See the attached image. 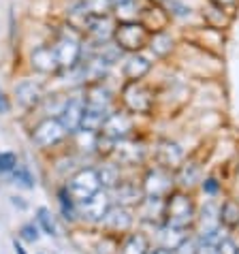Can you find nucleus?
Returning a JSON list of instances; mask_svg holds the SVG:
<instances>
[{
    "label": "nucleus",
    "mask_w": 239,
    "mask_h": 254,
    "mask_svg": "<svg viewBox=\"0 0 239 254\" xmlns=\"http://www.w3.org/2000/svg\"><path fill=\"white\" fill-rule=\"evenodd\" d=\"M150 30L141 19H124V22L116 24L114 32V43L126 54H139L141 49L147 47L150 43Z\"/></svg>",
    "instance_id": "1"
},
{
    "label": "nucleus",
    "mask_w": 239,
    "mask_h": 254,
    "mask_svg": "<svg viewBox=\"0 0 239 254\" xmlns=\"http://www.w3.org/2000/svg\"><path fill=\"white\" fill-rule=\"evenodd\" d=\"M54 49L56 56H58L60 68H68L73 70L79 62L83 60V39L79 37V32L73 30V28H64L54 41Z\"/></svg>",
    "instance_id": "2"
},
{
    "label": "nucleus",
    "mask_w": 239,
    "mask_h": 254,
    "mask_svg": "<svg viewBox=\"0 0 239 254\" xmlns=\"http://www.w3.org/2000/svg\"><path fill=\"white\" fill-rule=\"evenodd\" d=\"M101 190V178H98V171L96 169H83L75 175L68 184L66 192L73 201L81 203V201H88L92 194H96Z\"/></svg>",
    "instance_id": "3"
},
{
    "label": "nucleus",
    "mask_w": 239,
    "mask_h": 254,
    "mask_svg": "<svg viewBox=\"0 0 239 254\" xmlns=\"http://www.w3.org/2000/svg\"><path fill=\"white\" fill-rule=\"evenodd\" d=\"M194 218V207H192V201L184 194H175L167 205V222L169 227H175V229H186L188 224L192 222Z\"/></svg>",
    "instance_id": "4"
},
{
    "label": "nucleus",
    "mask_w": 239,
    "mask_h": 254,
    "mask_svg": "<svg viewBox=\"0 0 239 254\" xmlns=\"http://www.w3.org/2000/svg\"><path fill=\"white\" fill-rule=\"evenodd\" d=\"M124 105L132 114H147L152 109V92L141 81H128L122 90Z\"/></svg>",
    "instance_id": "5"
},
{
    "label": "nucleus",
    "mask_w": 239,
    "mask_h": 254,
    "mask_svg": "<svg viewBox=\"0 0 239 254\" xmlns=\"http://www.w3.org/2000/svg\"><path fill=\"white\" fill-rule=\"evenodd\" d=\"M30 66L41 75H56L60 68L58 56H56L54 45H39L32 49L30 54Z\"/></svg>",
    "instance_id": "6"
},
{
    "label": "nucleus",
    "mask_w": 239,
    "mask_h": 254,
    "mask_svg": "<svg viewBox=\"0 0 239 254\" xmlns=\"http://www.w3.org/2000/svg\"><path fill=\"white\" fill-rule=\"evenodd\" d=\"M64 135H66V130H64V126H62L60 120L58 118H47L32 130V141L41 147H49V145L58 143Z\"/></svg>",
    "instance_id": "7"
},
{
    "label": "nucleus",
    "mask_w": 239,
    "mask_h": 254,
    "mask_svg": "<svg viewBox=\"0 0 239 254\" xmlns=\"http://www.w3.org/2000/svg\"><path fill=\"white\" fill-rule=\"evenodd\" d=\"M83 107H86V103H83V98H66L64 107H62L58 120L62 122L66 132H77L81 130V120H83Z\"/></svg>",
    "instance_id": "8"
},
{
    "label": "nucleus",
    "mask_w": 239,
    "mask_h": 254,
    "mask_svg": "<svg viewBox=\"0 0 239 254\" xmlns=\"http://www.w3.org/2000/svg\"><path fill=\"white\" fill-rule=\"evenodd\" d=\"M15 96L22 107H37V105L45 98V88L43 83L37 79H24L15 86Z\"/></svg>",
    "instance_id": "9"
},
{
    "label": "nucleus",
    "mask_w": 239,
    "mask_h": 254,
    "mask_svg": "<svg viewBox=\"0 0 239 254\" xmlns=\"http://www.w3.org/2000/svg\"><path fill=\"white\" fill-rule=\"evenodd\" d=\"M171 186H173L171 175L163 171V169H156V171L147 173V178H145V194L154 196V199L165 196L169 190H171Z\"/></svg>",
    "instance_id": "10"
},
{
    "label": "nucleus",
    "mask_w": 239,
    "mask_h": 254,
    "mask_svg": "<svg viewBox=\"0 0 239 254\" xmlns=\"http://www.w3.org/2000/svg\"><path fill=\"white\" fill-rule=\"evenodd\" d=\"M132 128V120L128 114H109L103 122V135L109 139H122Z\"/></svg>",
    "instance_id": "11"
},
{
    "label": "nucleus",
    "mask_w": 239,
    "mask_h": 254,
    "mask_svg": "<svg viewBox=\"0 0 239 254\" xmlns=\"http://www.w3.org/2000/svg\"><path fill=\"white\" fill-rule=\"evenodd\" d=\"M150 70H152L150 58H145V56H141V52H139V54H130V58L124 62L122 73L128 81H139V79H143Z\"/></svg>",
    "instance_id": "12"
},
{
    "label": "nucleus",
    "mask_w": 239,
    "mask_h": 254,
    "mask_svg": "<svg viewBox=\"0 0 239 254\" xmlns=\"http://www.w3.org/2000/svg\"><path fill=\"white\" fill-rule=\"evenodd\" d=\"M83 103H86L88 109L101 111V114H109L111 92L107 88H103V83H94V86L88 90V94L83 96Z\"/></svg>",
    "instance_id": "13"
},
{
    "label": "nucleus",
    "mask_w": 239,
    "mask_h": 254,
    "mask_svg": "<svg viewBox=\"0 0 239 254\" xmlns=\"http://www.w3.org/2000/svg\"><path fill=\"white\" fill-rule=\"evenodd\" d=\"M79 209L90 218V220H101V218H105L109 211V196L98 190V192L90 196L88 201L79 203Z\"/></svg>",
    "instance_id": "14"
},
{
    "label": "nucleus",
    "mask_w": 239,
    "mask_h": 254,
    "mask_svg": "<svg viewBox=\"0 0 239 254\" xmlns=\"http://www.w3.org/2000/svg\"><path fill=\"white\" fill-rule=\"evenodd\" d=\"M147 47L154 52V56H158V58H165V56H169V54L173 52V37L167 30L152 32Z\"/></svg>",
    "instance_id": "15"
},
{
    "label": "nucleus",
    "mask_w": 239,
    "mask_h": 254,
    "mask_svg": "<svg viewBox=\"0 0 239 254\" xmlns=\"http://www.w3.org/2000/svg\"><path fill=\"white\" fill-rule=\"evenodd\" d=\"M105 224H107L109 229H114V231H126L132 224V218L124 207H118V209H109L107 211V216H105Z\"/></svg>",
    "instance_id": "16"
},
{
    "label": "nucleus",
    "mask_w": 239,
    "mask_h": 254,
    "mask_svg": "<svg viewBox=\"0 0 239 254\" xmlns=\"http://www.w3.org/2000/svg\"><path fill=\"white\" fill-rule=\"evenodd\" d=\"M118 158L120 162H126V165H135L143 158V147L137 143H122L118 145Z\"/></svg>",
    "instance_id": "17"
},
{
    "label": "nucleus",
    "mask_w": 239,
    "mask_h": 254,
    "mask_svg": "<svg viewBox=\"0 0 239 254\" xmlns=\"http://www.w3.org/2000/svg\"><path fill=\"white\" fill-rule=\"evenodd\" d=\"M181 160V150L175 143H163L160 147V162L165 167H175Z\"/></svg>",
    "instance_id": "18"
},
{
    "label": "nucleus",
    "mask_w": 239,
    "mask_h": 254,
    "mask_svg": "<svg viewBox=\"0 0 239 254\" xmlns=\"http://www.w3.org/2000/svg\"><path fill=\"white\" fill-rule=\"evenodd\" d=\"M147 239L143 235H130L122 246V254H147Z\"/></svg>",
    "instance_id": "19"
},
{
    "label": "nucleus",
    "mask_w": 239,
    "mask_h": 254,
    "mask_svg": "<svg viewBox=\"0 0 239 254\" xmlns=\"http://www.w3.org/2000/svg\"><path fill=\"white\" fill-rule=\"evenodd\" d=\"M220 222L227 227H235L239 224V203L235 201H227L220 209Z\"/></svg>",
    "instance_id": "20"
},
{
    "label": "nucleus",
    "mask_w": 239,
    "mask_h": 254,
    "mask_svg": "<svg viewBox=\"0 0 239 254\" xmlns=\"http://www.w3.org/2000/svg\"><path fill=\"white\" fill-rule=\"evenodd\" d=\"M90 11V15H109L114 13V2L111 0H83Z\"/></svg>",
    "instance_id": "21"
},
{
    "label": "nucleus",
    "mask_w": 239,
    "mask_h": 254,
    "mask_svg": "<svg viewBox=\"0 0 239 254\" xmlns=\"http://www.w3.org/2000/svg\"><path fill=\"white\" fill-rule=\"evenodd\" d=\"M39 222H41V227H43V231L47 233V235H60V227L56 224L54 216L49 214L45 207L39 209Z\"/></svg>",
    "instance_id": "22"
},
{
    "label": "nucleus",
    "mask_w": 239,
    "mask_h": 254,
    "mask_svg": "<svg viewBox=\"0 0 239 254\" xmlns=\"http://www.w3.org/2000/svg\"><path fill=\"white\" fill-rule=\"evenodd\" d=\"M98 178H101V184L114 186L116 182H118V167L116 165H107L103 171H98Z\"/></svg>",
    "instance_id": "23"
},
{
    "label": "nucleus",
    "mask_w": 239,
    "mask_h": 254,
    "mask_svg": "<svg viewBox=\"0 0 239 254\" xmlns=\"http://www.w3.org/2000/svg\"><path fill=\"white\" fill-rule=\"evenodd\" d=\"M196 178H199V169H196V165H186L179 173V182L184 186H192L196 182Z\"/></svg>",
    "instance_id": "24"
},
{
    "label": "nucleus",
    "mask_w": 239,
    "mask_h": 254,
    "mask_svg": "<svg viewBox=\"0 0 239 254\" xmlns=\"http://www.w3.org/2000/svg\"><path fill=\"white\" fill-rule=\"evenodd\" d=\"M15 182H19V184L26 186V188H34V180H32V175H30V171H28L26 167H17L15 169Z\"/></svg>",
    "instance_id": "25"
},
{
    "label": "nucleus",
    "mask_w": 239,
    "mask_h": 254,
    "mask_svg": "<svg viewBox=\"0 0 239 254\" xmlns=\"http://www.w3.org/2000/svg\"><path fill=\"white\" fill-rule=\"evenodd\" d=\"M15 167H17L15 154H11V152L0 154V171H11V169H15Z\"/></svg>",
    "instance_id": "26"
},
{
    "label": "nucleus",
    "mask_w": 239,
    "mask_h": 254,
    "mask_svg": "<svg viewBox=\"0 0 239 254\" xmlns=\"http://www.w3.org/2000/svg\"><path fill=\"white\" fill-rule=\"evenodd\" d=\"M22 237L26 239V242H37L39 239V231L34 224H26V227L22 229Z\"/></svg>",
    "instance_id": "27"
},
{
    "label": "nucleus",
    "mask_w": 239,
    "mask_h": 254,
    "mask_svg": "<svg viewBox=\"0 0 239 254\" xmlns=\"http://www.w3.org/2000/svg\"><path fill=\"white\" fill-rule=\"evenodd\" d=\"M199 252V244L196 242H184L178 248V254H196Z\"/></svg>",
    "instance_id": "28"
},
{
    "label": "nucleus",
    "mask_w": 239,
    "mask_h": 254,
    "mask_svg": "<svg viewBox=\"0 0 239 254\" xmlns=\"http://www.w3.org/2000/svg\"><path fill=\"white\" fill-rule=\"evenodd\" d=\"M212 6H216V9H222V11H227V9H233V6L237 4V0H207Z\"/></svg>",
    "instance_id": "29"
},
{
    "label": "nucleus",
    "mask_w": 239,
    "mask_h": 254,
    "mask_svg": "<svg viewBox=\"0 0 239 254\" xmlns=\"http://www.w3.org/2000/svg\"><path fill=\"white\" fill-rule=\"evenodd\" d=\"M9 111H11V101H9V96L4 94V90L0 88V116L9 114Z\"/></svg>",
    "instance_id": "30"
},
{
    "label": "nucleus",
    "mask_w": 239,
    "mask_h": 254,
    "mask_svg": "<svg viewBox=\"0 0 239 254\" xmlns=\"http://www.w3.org/2000/svg\"><path fill=\"white\" fill-rule=\"evenodd\" d=\"M218 252L220 254H235L237 248H235V244L231 242V239H222L220 242V248H218Z\"/></svg>",
    "instance_id": "31"
},
{
    "label": "nucleus",
    "mask_w": 239,
    "mask_h": 254,
    "mask_svg": "<svg viewBox=\"0 0 239 254\" xmlns=\"http://www.w3.org/2000/svg\"><path fill=\"white\" fill-rule=\"evenodd\" d=\"M203 190H205L207 194H218V190H220V186H218V182L214 178H209L203 182Z\"/></svg>",
    "instance_id": "32"
},
{
    "label": "nucleus",
    "mask_w": 239,
    "mask_h": 254,
    "mask_svg": "<svg viewBox=\"0 0 239 254\" xmlns=\"http://www.w3.org/2000/svg\"><path fill=\"white\" fill-rule=\"evenodd\" d=\"M196 254H220V252H218V248H214V244H203L199 246V252Z\"/></svg>",
    "instance_id": "33"
},
{
    "label": "nucleus",
    "mask_w": 239,
    "mask_h": 254,
    "mask_svg": "<svg viewBox=\"0 0 239 254\" xmlns=\"http://www.w3.org/2000/svg\"><path fill=\"white\" fill-rule=\"evenodd\" d=\"M147 254H171L167 248H158V250H152V252H147Z\"/></svg>",
    "instance_id": "34"
},
{
    "label": "nucleus",
    "mask_w": 239,
    "mask_h": 254,
    "mask_svg": "<svg viewBox=\"0 0 239 254\" xmlns=\"http://www.w3.org/2000/svg\"><path fill=\"white\" fill-rule=\"evenodd\" d=\"M13 203H15V205H19L22 209L26 207V203H24V201H19V196H13Z\"/></svg>",
    "instance_id": "35"
},
{
    "label": "nucleus",
    "mask_w": 239,
    "mask_h": 254,
    "mask_svg": "<svg viewBox=\"0 0 239 254\" xmlns=\"http://www.w3.org/2000/svg\"><path fill=\"white\" fill-rule=\"evenodd\" d=\"M15 252H17V254H26V250H24V248H22V246H19L17 242H15Z\"/></svg>",
    "instance_id": "36"
},
{
    "label": "nucleus",
    "mask_w": 239,
    "mask_h": 254,
    "mask_svg": "<svg viewBox=\"0 0 239 254\" xmlns=\"http://www.w3.org/2000/svg\"><path fill=\"white\" fill-rule=\"evenodd\" d=\"M114 2V6H118V4H124V2H130V0H111Z\"/></svg>",
    "instance_id": "37"
},
{
    "label": "nucleus",
    "mask_w": 239,
    "mask_h": 254,
    "mask_svg": "<svg viewBox=\"0 0 239 254\" xmlns=\"http://www.w3.org/2000/svg\"><path fill=\"white\" fill-rule=\"evenodd\" d=\"M235 254H239V248H237V252H235Z\"/></svg>",
    "instance_id": "38"
}]
</instances>
